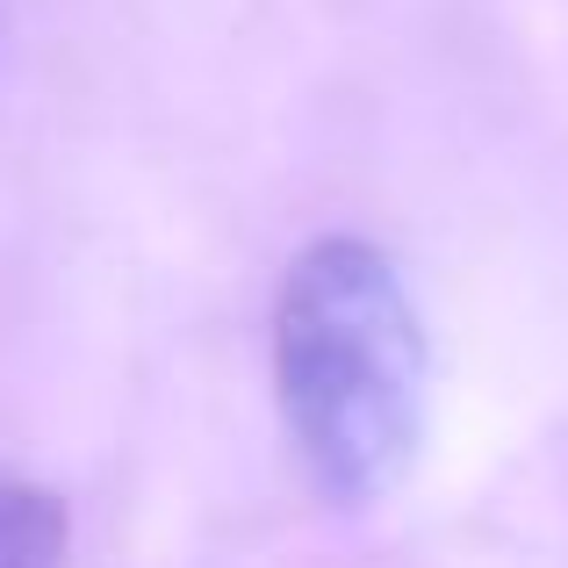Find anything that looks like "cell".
Here are the masks:
<instances>
[{"label":"cell","instance_id":"6da1fadb","mask_svg":"<svg viewBox=\"0 0 568 568\" xmlns=\"http://www.w3.org/2000/svg\"><path fill=\"white\" fill-rule=\"evenodd\" d=\"M281 425L332 504H375L425 439V317L367 237H317L274 303Z\"/></svg>","mask_w":568,"mask_h":568},{"label":"cell","instance_id":"7a4b0ae2","mask_svg":"<svg viewBox=\"0 0 568 568\" xmlns=\"http://www.w3.org/2000/svg\"><path fill=\"white\" fill-rule=\"evenodd\" d=\"M65 561V504L0 475V568H58Z\"/></svg>","mask_w":568,"mask_h":568}]
</instances>
